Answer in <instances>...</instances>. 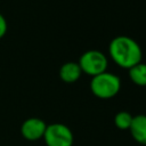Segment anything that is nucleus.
Here are the masks:
<instances>
[{
    "mask_svg": "<svg viewBox=\"0 0 146 146\" xmlns=\"http://www.w3.org/2000/svg\"><path fill=\"white\" fill-rule=\"evenodd\" d=\"M43 140L47 146H73L74 136L72 130L64 123L47 124Z\"/></svg>",
    "mask_w": 146,
    "mask_h": 146,
    "instance_id": "obj_4",
    "label": "nucleus"
},
{
    "mask_svg": "<svg viewBox=\"0 0 146 146\" xmlns=\"http://www.w3.org/2000/svg\"><path fill=\"white\" fill-rule=\"evenodd\" d=\"M133 140L140 145L146 146V115L137 114L132 117L131 125L129 128Z\"/></svg>",
    "mask_w": 146,
    "mask_h": 146,
    "instance_id": "obj_6",
    "label": "nucleus"
},
{
    "mask_svg": "<svg viewBox=\"0 0 146 146\" xmlns=\"http://www.w3.org/2000/svg\"><path fill=\"white\" fill-rule=\"evenodd\" d=\"M129 78L130 80L139 86V87H146V64L145 63H138L130 67L129 70Z\"/></svg>",
    "mask_w": 146,
    "mask_h": 146,
    "instance_id": "obj_8",
    "label": "nucleus"
},
{
    "mask_svg": "<svg viewBox=\"0 0 146 146\" xmlns=\"http://www.w3.org/2000/svg\"><path fill=\"white\" fill-rule=\"evenodd\" d=\"M47 124L43 120L39 117H29L21 125L22 136L30 141L39 140L43 137Z\"/></svg>",
    "mask_w": 146,
    "mask_h": 146,
    "instance_id": "obj_5",
    "label": "nucleus"
},
{
    "mask_svg": "<svg viewBox=\"0 0 146 146\" xmlns=\"http://www.w3.org/2000/svg\"><path fill=\"white\" fill-rule=\"evenodd\" d=\"M133 115L127 111H120L114 115V125L120 130H129Z\"/></svg>",
    "mask_w": 146,
    "mask_h": 146,
    "instance_id": "obj_9",
    "label": "nucleus"
},
{
    "mask_svg": "<svg viewBox=\"0 0 146 146\" xmlns=\"http://www.w3.org/2000/svg\"><path fill=\"white\" fill-rule=\"evenodd\" d=\"M78 64L82 73H86L92 78L107 70L108 59L102 51L97 49H90L80 56Z\"/></svg>",
    "mask_w": 146,
    "mask_h": 146,
    "instance_id": "obj_3",
    "label": "nucleus"
},
{
    "mask_svg": "<svg viewBox=\"0 0 146 146\" xmlns=\"http://www.w3.org/2000/svg\"><path fill=\"white\" fill-rule=\"evenodd\" d=\"M7 29H8L7 21L5 18V16L2 14H0V39L2 36H5V34L7 33Z\"/></svg>",
    "mask_w": 146,
    "mask_h": 146,
    "instance_id": "obj_10",
    "label": "nucleus"
},
{
    "mask_svg": "<svg viewBox=\"0 0 146 146\" xmlns=\"http://www.w3.org/2000/svg\"><path fill=\"white\" fill-rule=\"evenodd\" d=\"M120 78L107 71L92 76L90 80V90L99 99H111L120 92Z\"/></svg>",
    "mask_w": 146,
    "mask_h": 146,
    "instance_id": "obj_2",
    "label": "nucleus"
},
{
    "mask_svg": "<svg viewBox=\"0 0 146 146\" xmlns=\"http://www.w3.org/2000/svg\"><path fill=\"white\" fill-rule=\"evenodd\" d=\"M82 71L78 63L67 62L64 63L59 68V78L66 83H74L81 78Z\"/></svg>",
    "mask_w": 146,
    "mask_h": 146,
    "instance_id": "obj_7",
    "label": "nucleus"
},
{
    "mask_svg": "<svg viewBox=\"0 0 146 146\" xmlns=\"http://www.w3.org/2000/svg\"><path fill=\"white\" fill-rule=\"evenodd\" d=\"M108 52L111 59L117 66L127 70L140 63L143 58V51L138 42L127 35L113 38L108 44Z\"/></svg>",
    "mask_w": 146,
    "mask_h": 146,
    "instance_id": "obj_1",
    "label": "nucleus"
}]
</instances>
